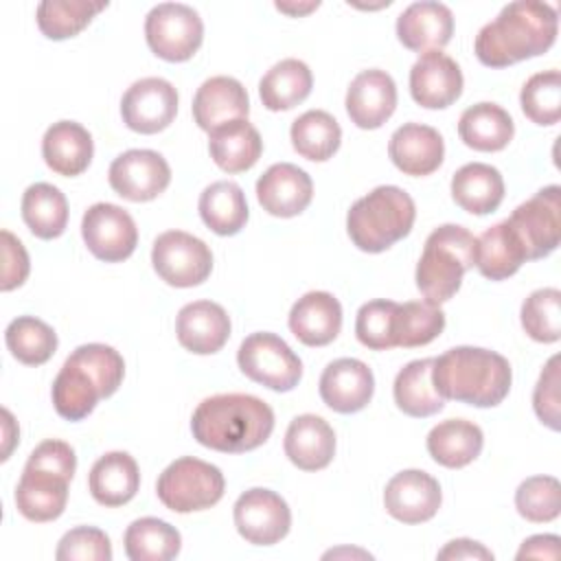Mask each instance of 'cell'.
<instances>
[{"instance_id":"cell-1","label":"cell","mask_w":561,"mask_h":561,"mask_svg":"<svg viewBox=\"0 0 561 561\" xmlns=\"http://www.w3.org/2000/svg\"><path fill=\"white\" fill-rule=\"evenodd\" d=\"M557 9L539 0H515L484 24L473 42L476 57L489 68H504L543 55L557 39Z\"/></svg>"},{"instance_id":"cell-2","label":"cell","mask_w":561,"mask_h":561,"mask_svg":"<svg viewBox=\"0 0 561 561\" xmlns=\"http://www.w3.org/2000/svg\"><path fill=\"white\" fill-rule=\"evenodd\" d=\"M272 430V408L263 399L243 392L213 394L204 399L191 416L195 440L224 454L252 451L270 438Z\"/></svg>"},{"instance_id":"cell-3","label":"cell","mask_w":561,"mask_h":561,"mask_svg":"<svg viewBox=\"0 0 561 561\" xmlns=\"http://www.w3.org/2000/svg\"><path fill=\"white\" fill-rule=\"evenodd\" d=\"M125 375L121 353L107 344L77 346L59 368L53 381V405L66 421L85 419L99 399L112 397Z\"/></svg>"},{"instance_id":"cell-4","label":"cell","mask_w":561,"mask_h":561,"mask_svg":"<svg viewBox=\"0 0 561 561\" xmlns=\"http://www.w3.org/2000/svg\"><path fill=\"white\" fill-rule=\"evenodd\" d=\"M511 381L508 359L482 346H454L434 357L432 383L443 399L493 408L504 401Z\"/></svg>"},{"instance_id":"cell-5","label":"cell","mask_w":561,"mask_h":561,"mask_svg":"<svg viewBox=\"0 0 561 561\" xmlns=\"http://www.w3.org/2000/svg\"><path fill=\"white\" fill-rule=\"evenodd\" d=\"M77 469L75 449L57 438L39 443L15 486V508L28 522L57 519L68 502V484Z\"/></svg>"},{"instance_id":"cell-6","label":"cell","mask_w":561,"mask_h":561,"mask_svg":"<svg viewBox=\"0 0 561 561\" xmlns=\"http://www.w3.org/2000/svg\"><path fill=\"white\" fill-rule=\"evenodd\" d=\"M414 217V199L403 188L383 184L353 202L346 213V232L362 252L377 254L403 239Z\"/></svg>"},{"instance_id":"cell-7","label":"cell","mask_w":561,"mask_h":561,"mask_svg":"<svg viewBox=\"0 0 561 561\" xmlns=\"http://www.w3.org/2000/svg\"><path fill=\"white\" fill-rule=\"evenodd\" d=\"M476 265V237L458 226L443 224L430 232L416 263V287L432 305L449 300L462 285L467 270Z\"/></svg>"},{"instance_id":"cell-8","label":"cell","mask_w":561,"mask_h":561,"mask_svg":"<svg viewBox=\"0 0 561 561\" xmlns=\"http://www.w3.org/2000/svg\"><path fill=\"white\" fill-rule=\"evenodd\" d=\"M226 489L219 467L184 456L173 460L156 482L158 500L173 513H193L215 506Z\"/></svg>"},{"instance_id":"cell-9","label":"cell","mask_w":561,"mask_h":561,"mask_svg":"<svg viewBox=\"0 0 561 561\" xmlns=\"http://www.w3.org/2000/svg\"><path fill=\"white\" fill-rule=\"evenodd\" d=\"M237 364L245 377L276 392L294 390L302 377L300 357L283 337L267 331L252 333L241 342Z\"/></svg>"},{"instance_id":"cell-10","label":"cell","mask_w":561,"mask_h":561,"mask_svg":"<svg viewBox=\"0 0 561 561\" xmlns=\"http://www.w3.org/2000/svg\"><path fill=\"white\" fill-rule=\"evenodd\" d=\"M149 48L167 61L191 59L204 39L199 13L182 2H160L145 18Z\"/></svg>"},{"instance_id":"cell-11","label":"cell","mask_w":561,"mask_h":561,"mask_svg":"<svg viewBox=\"0 0 561 561\" xmlns=\"http://www.w3.org/2000/svg\"><path fill=\"white\" fill-rule=\"evenodd\" d=\"M506 221L517 234L526 261L548 256L557 250L561 234V188L557 184L543 186L522 202Z\"/></svg>"},{"instance_id":"cell-12","label":"cell","mask_w":561,"mask_h":561,"mask_svg":"<svg viewBox=\"0 0 561 561\" xmlns=\"http://www.w3.org/2000/svg\"><path fill=\"white\" fill-rule=\"evenodd\" d=\"M151 263L164 283L195 287L210 276L213 252L202 239L184 230H167L153 241Z\"/></svg>"},{"instance_id":"cell-13","label":"cell","mask_w":561,"mask_h":561,"mask_svg":"<svg viewBox=\"0 0 561 561\" xmlns=\"http://www.w3.org/2000/svg\"><path fill=\"white\" fill-rule=\"evenodd\" d=\"M81 237L96 259L118 263L131 256L136 250L138 228L125 208L110 202H99L83 213Z\"/></svg>"},{"instance_id":"cell-14","label":"cell","mask_w":561,"mask_h":561,"mask_svg":"<svg viewBox=\"0 0 561 561\" xmlns=\"http://www.w3.org/2000/svg\"><path fill=\"white\" fill-rule=\"evenodd\" d=\"M239 535L254 546L278 543L291 526L287 502L270 489H250L241 493L232 508Z\"/></svg>"},{"instance_id":"cell-15","label":"cell","mask_w":561,"mask_h":561,"mask_svg":"<svg viewBox=\"0 0 561 561\" xmlns=\"http://www.w3.org/2000/svg\"><path fill=\"white\" fill-rule=\"evenodd\" d=\"M123 123L138 134L167 129L178 114V90L162 77L134 81L121 101Z\"/></svg>"},{"instance_id":"cell-16","label":"cell","mask_w":561,"mask_h":561,"mask_svg":"<svg viewBox=\"0 0 561 561\" xmlns=\"http://www.w3.org/2000/svg\"><path fill=\"white\" fill-rule=\"evenodd\" d=\"M110 186L129 202L156 199L171 182V167L153 149H129L112 160Z\"/></svg>"},{"instance_id":"cell-17","label":"cell","mask_w":561,"mask_h":561,"mask_svg":"<svg viewBox=\"0 0 561 561\" xmlns=\"http://www.w3.org/2000/svg\"><path fill=\"white\" fill-rule=\"evenodd\" d=\"M443 502L440 484L427 471L405 469L394 473L383 489L386 511L403 524L432 519Z\"/></svg>"},{"instance_id":"cell-18","label":"cell","mask_w":561,"mask_h":561,"mask_svg":"<svg viewBox=\"0 0 561 561\" xmlns=\"http://www.w3.org/2000/svg\"><path fill=\"white\" fill-rule=\"evenodd\" d=\"M410 94L421 107H449L462 94L460 66L443 50L423 53L410 68Z\"/></svg>"},{"instance_id":"cell-19","label":"cell","mask_w":561,"mask_h":561,"mask_svg":"<svg viewBox=\"0 0 561 561\" xmlns=\"http://www.w3.org/2000/svg\"><path fill=\"white\" fill-rule=\"evenodd\" d=\"M373 392L375 377L362 359H333L320 375V397L331 410L340 414H353L364 410L370 403Z\"/></svg>"},{"instance_id":"cell-20","label":"cell","mask_w":561,"mask_h":561,"mask_svg":"<svg viewBox=\"0 0 561 561\" xmlns=\"http://www.w3.org/2000/svg\"><path fill=\"white\" fill-rule=\"evenodd\" d=\"M397 107L394 79L379 68L355 75L346 90L348 118L362 129L381 127Z\"/></svg>"},{"instance_id":"cell-21","label":"cell","mask_w":561,"mask_h":561,"mask_svg":"<svg viewBox=\"0 0 561 561\" xmlns=\"http://www.w3.org/2000/svg\"><path fill=\"white\" fill-rule=\"evenodd\" d=\"M256 197L270 215L296 217L309 206L313 197V182L300 167L291 162H276L256 180Z\"/></svg>"},{"instance_id":"cell-22","label":"cell","mask_w":561,"mask_h":561,"mask_svg":"<svg viewBox=\"0 0 561 561\" xmlns=\"http://www.w3.org/2000/svg\"><path fill=\"white\" fill-rule=\"evenodd\" d=\"M454 33V13L447 4L419 0L408 4L397 18L399 42L416 53L440 50Z\"/></svg>"},{"instance_id":"cell-23","label":"cell","mask_w":561,"mask_h":561,"mask_svg":"<svg viewBox=\"0 0 561 561\" xmlns=\"http://www.w3.org/2000/svg\"><path fill=\"white\" fill-rule=\"evenodd\" d=\"M178 342L195 353H217L230 337V318L226 309L213 300H195L184 305L175 318Z\"/></svg>"},{"instance_id":"cell-24","label":"cell","mask_w":561,"mask_h":561,"mask_svg":"<svg viewBox=\"0 0 561 561\" xmlns=\"http://www.w3.org/2000/svg\"><path fill=\"white\" fill-rule=\"evenodd\" d=\"M388 156L405 175H430L443 162L445 142L438 129L423 123H405L392 131Z\"/></svg>"},{"instance_id":"cell-25","label":"cell","mask_w":561,"mask_h":561,"mask_svg":"<svg viewBox=\"0 0 561 561\" xmlns=\"http://www.w3.org/2000/svg\"><path fill=\"white\" fill-rule=\"evenodd\" d=\"M191 110L197 127L210 134L215 127L228 121L248 118L250 99L241 81L234 77L217 75L197 88Z\"/></svg>"},{"instance_id":"cell-26","label":"cell","mask_w":561,"mask_h":561,"mask_svg":"<svg viewBox=\"0 0 561 561\" xmlns=\"http://www.w3.org/2000/svg\"><path fill=\"white\" fill-rule=\"evenodd\" d=\"M342 329V305L329 291H307L289 311V331L307 346H327Z\"/></svg>"},{"instance_id":"cell-27","label":"cell","mask_w":561,"mask_h":561,"mask_svg":"<svg viewBox=\"0 0 561 561\" xmlns=\"http://www.w3.org/2000/svg\"><path fill=\"white\" fill-rule=\"evenodd\" d=\"M285 456L302 471L324 469L335 456V432L318 414L291 419L285 432Z\"/></svg>"},{"instance_id":"cell-28","label":"cell","mask_w":561,"mask_h":561,"mask_svg":"<svg viewBox=\"0 0 561 561\" xmlns=\"http://www.w3.org/2000/svg\"><path fill=\"white\" fill-rule=\"evenodd\" d=\"M92 136L77 121H57L46 129L42 138L44 162L48 164V169L66 178L83 173L92 160Z\"/></svg>"},{"instance_id":"cell-29","label":"cell","mask_w":561,"mask_h":561,"mask_svg":"<svg viewBox=\"0 0 561 561\" xmlns=\"http://www.w3.org/2000/svg\"><path fill=\"white\" fill-rule=\"evenodd\" d=\"M208 151L226 173H241L256 164L263 151L259 129L248 118H234L208 134Z\"/></svg>"},{"instance_id":"cell-30","label":"cell","mask_w":561,"mask_h":561,"mask_svg":"<svg viewBox=\"0 0 561 561\" xmlns=\"http://www.w3.org/2000/svg\"><path fill=\"white\" fill-rule=\"evenodd\" d=\"M140 486V471L127 451H107L101 456L88 476V489L101 506L127 504Z\"/></svg>"},{"instance_id":"cell-31","label":"cell","mask_w":561,"mask_h":561,"mask_svg":"<svg viewBox=\"0 0 561 561\" xmlns=\"http://www.w3.org/2000/svg\"><path fill=\"white\" fill-rule=\"evenodd\" d=\"M454 202L471 215H489L504 199L502 173L484 162H469L451 178Z\"/></svg>"},{"instance_id":"cell-32","label":"cell","mask_w":561,"mask_h":561,"mask_svg":"<svg viewBox=\"0 0 561 561\" xmlns=\"http://www.w3.org/2000/svg\"><path fill=\"white\" fill-rule=\"evenodd\" d=\"M458 134L476 151H500L513 140L515 123L502 105L482 101L460 114Z\"/></svg>"},{"instance_id":"cell-33","label":"cell","mask_w":561,"mask_h":561,"mask_svg":"<svg viewBox=\"0 0 561 561\" xmlns=\"http://www.w3.org/2000/svg\"><path fill=\"white\" fill-rule=\"evenodd\" d=\"M482 445V430L467 419L440 421L427 434L430 456L447 469H460L473 462L480 456Z\"/></svg>"},{"instance_id":"cell-34","label":"cell","mask_w":561,"mask_h":561,"mask_svg":"<svg viewBox=\"0 0 561 561\" xmlns=\"http://www.w3.org/2000/svg\"><path fill=\"white\" fill-rule=\"evenodd\" d=\"M524 261V248L506 219L476 237V267L484 278L504 280L513 276Z\"/></svg>"},{"instance_id":"cell-35","label":"cell","mask_w":561,"mask_h":561,"mask_svg":"<svg viewBox=\"0 0 561 561\" xmlns=\"http://www.w3.org/2000/svg\"><path fill=\"white\" fill-rule=\"evenodd\" d=\"M432 366H434V357L414 359L405 364L394 377V386H392L394 403L408 416L425 419L440 412L445 405V399L438 394V390L432 383Z\"/></svg>"},{"instance_id":"cell-36","label":"cell","mask_w":561,"mask_h":561,"mask_svg":"<svg viewBox=\"0 0 561 561\" xmlns=\"http://www.w3.org/2000/svg\"><path fill=\"white\" fill-rule=\"evenodd\" d=\"M313 85V75L309 66L300 59L287 57L274 64L259 81L261 103L272 110H291L302 103Z\"/></svg>"},{"instance_id":"cell-37","label":"cell","mask_w":561,"mask_h":561,"mask_svg":"<svg viewBox=\"0 0 561 561\" xmlns=\"http://www.w3.org/2000/svg\"><path fill=\"white\" fill-rule=\"evenodd\" d=\"M202 221L221 237L237 234L248 221V202L237 182L219 180L206 186L199 195Z\"/></svg>"},{"instance_id":"cell-38","label":"cell","mask_w":561,"mask_h":561,"mask_svg":"<svg viewBox=\"0 0 561 561\" xmlns=\"http://www.w3.org/2000/svg\"><path fill=\"white\" fill-rule=\"evenodd\" d=\"M22 219L39 239H57L68 224L66 195L48 184L35 182L22 195Z\"/></svg>"},{"instance_id":"cell-39","label":"cell","mask_w":561,"mask_h":561,"mask_svg":"<svg viewBox=\"0 0 561 561\" xmlns=\"http://www.w3.org/2000/svg\"><path fill=\"white\" fill-rule=\"evenodd\" d=\"M125 554L131 561H169L178 557L182 537L175 526L158 517H140L125 530Z\"/></svg>"},{"instance_id":"cell-40","label":"cell","mask_w":561,"mask_h":561,"mask_svg":"<svg viewBox=\"0 0 561 561\" xmlns=\"http://www.w3.org/2000/svg\"><path fill=\"white\" fill-rule=\"evenodd\" d=\"M445 329V313L438 305L427 300H408L397 302L392 316V340L394 346L414 348L425 346L436 340Z\"/></svg>"},{"instance_id":"cell-41","label":"cell","mask_w":561,"mask_h":561,"mask_svg":"<svg viewBox=\"0 0 561 561\" xmlns=\"http://www.w3.org/2000/svg\"><path fill=\"white\" fill-rule=\"evenodd\" d=\"M294 149L313 162L329 160L342 140V129L337 121L324 110H309L300 114L289 129Z\"/></svg>"},{"instance_id":"cell-42","label":"cell","mask_w":561,"mask_h":561,"mask_svg":"<svg viewBox=\"0 0 561 561\" xmlns=\"http://www.w3.org/2000/svg\"><path fill=\"white\" fill-rule=\"evenodd\" d=\"M11 355L26 366L46 364L57 351V333L35 316H18L4 331Z\"/></svg>"},{"instance_id":"cell-43","label":"cell","mask_w":561,"mask_h":561,"mask_svg":"<svg viewBox=\"0 0 561 561\" xmlns=\"http://www.w3.org/2000/svg\"><path fill=\"white\" fill-rule=\"evenodd\" d=\"M107 2L88 0H44L37 4V26L48 39H68L83 31Z\"/></svg>"},{"instance_id":"cell-44","label":"cell","mask_w":561,"mask_h":561,"mask_svg":"<svg viewBox=\"0 0 561 561\" xmlns=\"http://www.w3.org/2000/svg\"><path fill=\"white\" fill-rule=\"evenodd\" d=\"M522 327L535 342H557L561 337V291L557 287L535 289L522 302Z\"/></svg>"},{"instance_id":"cell-45","label":"cell","mask_w":561,"mask_h":561,"mask_svg":"<svg viewBox=\"0 0 561 561\" xmlns=\"http://www.w3.org/2000/svg\"><path fill=\"white\" fill-rule=\"evenodd\" d=\"M519 103L524 114L537 125H554L561 116V75L559 70H543L533 75L522 92Z\"/></svg>"},{"instance_id":"cell-46","label":"cell","mask_w":561,"mask_h":561,"mask_svg":"<svg viewBox=\"0 0 561 561\" xmlns=\"http://www.w3.org/2000/svg\"><path fill=\"white\" fill-rule=\"evenodd\" d=\"M517 513L535 524L552 522L561 513V484L552 476H530L515 491Z\"/></svg>"},{"instance_id":"cell-47","label":"cell","mask_w":561,"mask_h":561,"mask_svg":"<svg viewBox=\"0 0 561 561\" xmlns=\"http://www.w3.org/2000/svg\"><path fill=\"white\" fill-rule=\"evenodd\" d=\"M397 302L394 300H370L364 302L355 318V335L357 340L370 351H386L394 348L392 340V316Z\"/></svg>"},{"instance_id":"cell-48","label":"cell","mask_w":561,"mask_h":561,"mask_svg":"<svg viewBox=\"0 0 561 561\" xmlns=\"http://www.w3.org/2000/svg\"><path fill=\"white\" fill-rule=\"evenodd\" d=\"M55 557L59 561H110L112 543L101 528L77 526L59 539Z\"/></svg>"},{"instance_id":"cell-49","label":"cell","mask_w":561,"mask_h":561,"mask_svg":"<svg viewBox=\"0 0 561 561\" xmlns=\"http://www.w3.org/2000/svg\"><path fill=\"white\" fill-rule=\"evenodd\" d=\"M535 414L550 430H559V355L550 357L533 392Z\"/></svg>"},{"instance_id":"cell-50","label":"cell","mask_w":561,"mask_h":561,"mask_svg":"<svg viewBox=\"0 0 561 561\" xmlns=\"http://www.w3.org/2000/svg\"><path fill=\"white\" fill-rule=\"evenodd\" d=\"M0 237H2V291H11L26 280L31 263L22 241L15 234H11L9 230H2Z\"/></svg>"},{"instance_id":"cell-51","label":"cell","mask_w":561,"mask_h":561,"mask_svg":"<svg viewBox=\"0 0 561 561\" xmlns=\"http://www.w3.org/2000/svg\"><path fill=\"white\" fill-rule=\"evenodd\" d=\"M440 561H460V559H473V561H491L493 552L484 548L480 541L473 539H454L449 541L438 554Z\"/></svg>"},{"instance_id":"cell-52","label":"cell","mask_w":561,"mask_h":561,"mask_svg":"<svg viewBox=\"0 0 561 561\" xmlns=\"http://www.w3.org/2000/svg\"><path fill=\"white\" fill-rule=\"evenodd\" d=\"M557 535H533L517 550V559H559Z\"/></svg>"},{"instance_id":"cell-53","label":"cell","mask_w":561,"mask_h":561,"mask_svg":"<svg viewBox=\"0 0 561 561\" xmlns=\"http://www.w3.org/2000/svg\"><path fill=\"white\" fill-rule=\"evenodd\" d=\"M2 419H4V449H2V460H7L9 458V454H11V445H13V440L18 438V434H20V430H18V425L13 423V416H11V412L9 410H2Z\"/></svg>"},{"instance_id":"cell-54","label":"cell","mask_w":561,"mask_h":561,"mask_svg":"<svg viewBox=\"0 0 561 561\" xmlns=\"http://www.w3.org/2000/svg\"><path fill=\"white\" fill-rule=\"evenodd\" d=\"M320 2H309V4H287V2H276V9L278 11H285V13H291V15H300V13H307L311 9H318Z\"/></svg>"}]
</instances>
